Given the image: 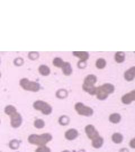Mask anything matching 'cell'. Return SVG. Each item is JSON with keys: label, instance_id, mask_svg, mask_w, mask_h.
I'll return each mask as SVG.
<instances>
[{"label": "cell", "instance_id": "29", "mask_svg": "<svg viewBox=\"0 0 135 152\" xmlns=\"http://www.w3.org/2000/svg\"><path fill=\"white\" fill-rule=\"evenodd\" d=\"M129 146H130L132 148H133V149L135 148V139H134V138L132 139V140H131L130 141V142H129Z\"/></svg>", "mask_w": 135, "mask_h": 152}, {"label": "cell", "instance_id": "10", "mask_svg": "<svg viewBox=\"0 0 135 152\" xmlns=\"http://www.w3.org/2000/svg\"><path fill=\"white\" fill-rule=\"evenodd\" d=\"M135 77V67L133 66L129 69L127 70L124 73V79L129 82L132 81Z\"/></svg>", "mask_w": 135, "mask_h": 152}, {"label": "cell", "instance_id": "16", "mask_svg": "<svg viewBox=\"0 0 135 152\" xmlns=\"http://www.w3.org/2000/svg\"><path fill=\"white\" fill-rule=\"evenodd\" d=\"M125 54L122 51L116 52L114 56V59L117 63H122L125 60Z\"/></svg>", "mask_w": 135, "mask_h": 152}, {"label": "cell", "instance_id": "6", "mask_svg": "<svg viewBox=\"0 0 135 152\" xmlns=\"http://www.w3.org/2000/svg\"><path fill=\"white\" fill-rule=\"evenodd\" d=\"M33 106L36 110L41 111L42 114L45 115H49L51 113L52 111L51 106L47 103L42 100L35 101Z\"/></svg>", "mask_w": 135, "mask_h": 152}, {"label": "cell", "instance_id": "2", "mask_svg": "<svg viewBox=\"0 0 135 152\" xmlns=\"http://www.w3.org/2000/svg\"><path fill=\"white\" fill-rule=\"evenodd\" d=\"M115 90L114 86L111 83H105L103 85L96 87L95 90V95L100 100H104L107 99L109 95L113 94Z\"/></svg>", "mask_w": 135, "mask_h": 152}, {"label": "cell", "instance_id": "18", "mask_svg": "<svg viewBox=\"0 0 135 152\" xmlns=\"http://www.w3.org/2000/svg\"><path fill=\"white\" fill-rule=\"evenodd\" d=\"M121 115L118 113H113L110 114L109 116V121L111 123L116 124L121 122Z\"/></svg>", "mask_w": 135, "mask_h": 152}, {"label": "cell", "instance_id": "9", "mask_svg": "<svg viewBox=\"0 0 135 152\" xmlns=\"http://www.w3.org/2000/svg\"><path fill=\"white\" fill-rule=\"evenodd\" d=\"M135 100V90H134L123 96L121 98V101L123 104L129 105Z\"/></svg>", "mask_w": 135, "mask_h": 152}, {"label": "cell", "instance_id": "32", "mask_svg": "<svg viewBox=\"0 0 135 152\" xmlns=\"http://www.w3.org/2000/svg\"><path fill=\"white\" fill-rule=\"evenodd\" d=\"M0 123H1V120H0Z\"/></svg>", "mask_w": 135, "mask_h": 152}, {"label": "cell", "instance_id": "20", "mask_svg": "<svg viewBox=\"0 0 135 152\" xmlns=\"http://www.w3.org/2000/svg\"><path fill=\"white\" fill-rule=\"evenodd\" d=\"M64 63V61L62 59L58 57H55L53 60V62H52L53 65L55 67H56L57 68H60L62 67V65H63Z\"/></svg>", "mask_w": 135, "mask_h": 152}, {"label": "cell", "instance_id": "30", "mask_svg": "<svg viewBox=\"0 0 135 152\" xmlns=\"http://www.w3.org/2000/svg\"><path fill=\"white\" fill-rule=\"evenodd\" d=\"M70 152L69 151H64V152Z\"/></svg>", "mask_w": 135, "mask_h": 152}, {"label": "cell", "instance_id": "26", "mask_svg": "<svg viewBox=\"0 0 135 152\" xmlns=\"http://www.w3.org/2000/svg\"><path fill=\"white\" fill-rule=\"evenodd\" d=\"M39 55L38 52H29L28 57L29 58L32 60H35L36 59H37L39 57Z\"/></svg>", "mask_w": 135, "mask_h": 152}, {"label": "cell", "instance_id": "33", "mask_svg": "<svg viewBox=\"0 0 135 152\" xmlns=\"http://www.w3.org/2000/svg\"><path fill=\"white\" fill-rule=\"evenodd\" d=\"M0 63H1V62H0Z\"/></svg>", "mask_w": 135, "mask_h": 152}, {"label": "cell", "instance_id": "27", "mask_svg": "<svg viewBox=\"0 0 135 152\" xmlns=\"http://www.w3.org/2000/svg\"><path fill=\"white\" fill-rule=\"evenodd\" d=\"M78 67L79 68L83 69L86 67V62H80L79 61L78 63Z\"/></svg>", "mask_w": 135, "mask_h": 152}, {"label": "cell", "instance_id": "7", "mask_svg": "<svg viewBox=\"0 0 135 152\" xmlns=\"http://www.w3.org/2000/svg\"><path fill=\"white\" fill-rule=\"evenodd\" d=\"M74 108L78 114L83 116L90 117L94 113V111L92 108L85 105L84 104L81 102L77 103L75 104Z\"/></svg>", "mask_w": 135, "mask_h": 152}, {"label": "cell", "instance_id": "19", "mask_svg": "<svg viewBox=\"0 0 135 152\" xmlns=\"http://www.w3.org/2000/svg\"><path fill=\"white\" fill-rule=\"evenodd\" d=\"M106 65V62L104 59L103 58L98 59L96 62V67L99 70L104 69Z\"/></svg>", "mask_w": 135, "mask_h": 152}, {"label": "cell", "instance_id": "3", "mask_svg": "<svg viewBox=\"0 0 135 152\" xmlns=\"http://www.w3.org/2000/svg\"><path fill=\"white\" fill-rule=\"evenodd\" d=\"M52 139V136L50 133H45L41 135L32 134L29 136L28 141L31 144L41 146H46Z\"/></svg>", "mask_w": 135, "mask_h": 152}, {"label": "cell", "instance_id": "11", "mask_svg": "<svg viewBox=\"0 0 135 152\" xmlns=\"http://www.w3.org/2000/svg\"><path fill=\"white\" fill-rule=\"evenodd\" d=\"M73 55L78 57L80 59V62H86L89 58V54L86 51H73Z\"/></svg>", "mask_w": 135, "mask_h": 152}, {"label": "cell", "instance_id": "28", "mask_svg": "<svg viewBox=\"0 0 135 152\" xmlns=\"http://www.w3.org/2000/svg\"><path fill=\"white\" fill-rule=\"evenodd\" d=\"M15 60H16V61H18V63H16L15 64V65H17V66H20V65H21L23 64V62H24L23 59H21V58H20V57H18V58L16 59Z\"/></svg>", "mask_w": 135, "mask_h": 152}, {"label": "cell", "instance_id": "22", "mask_svg": "<svg viewBox=\"0 0 135 152\" xmlns=\"http://www.w3.org/2000/svg\"><path fill=\"white\" fill-rule=\"evenodd\" d=\"M34 126L39 129H41L44 128L45 126V123L44 120L41 119H37L36 120H35L34 122Z\"/></svg>", "mask_w": 135, "mask_h": 152}, {"label": "cell", "instance_id": "31", "mask_svg": "<svg viewBox=\"0 0 135 152\" xmlns=\"http://www.w3.org/2000/svg\"><path fill=\"white\" fill-rule=\"evenodd\" d=\"M1 73H0V77H1Z\"/></svg>", "mask_w": 135, "mask_h": 152}, {"label": "cell", "instance_id": "14", "mask_svg": "<svg viewBox=\"0 0 135 152\" xmlns=\"http://www.w3.org/2000/svg\"><path fill=\"white\" fill-rule=\"evenodd\" d=\"M92 146L96 149H99L102 146H103L104 144V139L101 136H99L96 139L92 140Z\"/></svg>", "mask_w": 135, "mask_h": 152}, {"label": "cell", "instance_id": "8", "mask_svg": "<svg viewBox=\"0 0 135 152\" xmlns=\"http://www.w3.org/2000/svg\"><path fill=\"white\" fill-rule=\"evenodd\" d=\"M84 131L87 137L92 140L96 139L100 136L99 132L97 131L95 127L92 125H88L87 126L85 127Z\"/></svg>", "mask_w": 135, "mask_h": 152}, {"label": "cell", "instance_id": "12", "mask_svg": "<svg viewBox=\"0 0 135 152\" xmlns=\"http://www.w3.org/2000/svg\"><path fill=\"white\" fill-rule=\"evenodd\" d=\"M78 136L77 130L74 128H71L66 131L65 133V138L68 140H73L76 139Z\"/></svg>", "mask_w": 135, "mask_h": 152}, {"label": "cell", "instance_id": "1", "mask_svg": "<svg viewBox=\"0 0 135 152\" xmlns=\"http://www.w3.org/2000/svg\"><path fill=\"white\" fill-rule=\"evenodd\" d=\"M4 112L7 115L10 117V124L12 127L16 128L21 126L23 122V118L20 114L18 113L15 107L11 105H9L5 108Z\"/></svg>", "mask_w": 135, "mask_h": 152}, {"label": "cell", "instance_id": "24", "mask_svg": "<svg viewBox=\"0 0 135 152\" xmlns=\"http://www.w3.org/2000/svg\"><path fill=\"white\" fill-rule=\"evenodd\" d=\"M20 143L17 140H13L9 143V146L11 149H17L19 148Z\"/></svg>", "mask_w": 135, "mask_h": 152}, {"label": "cell", "instance_id": "21", "mask_svg": "<svg viewBox=\"0 0 135 152\" xmlns=\"http://www.w3.org/2000/svg\"><path fill=\"white\" fill-rule=\"evenodd\" d=\"M70 120L69 117L66 115H62L60 117L59 120V122L61 126H66L69 124Z\"/></svg>", "mask_w": 135, "mask_h": 152}, {"label": "cell", "instance_id": "23", "mask_svg": "<svg viewBox=\"0 0 135 152\" xmlns=\"http://www.w3.org/2000/svg\"><path fill=\"white\" fill-rule=\"evenodd\" d=\"M68 96V92L64 89H61L58 90L56 92V96L60 99H64Z\"/></svg>", "mask_w": 135, "mask_h": 152}, {"label": "cell", "instance_id": "5", "mask_svg": "<svg viewBox=\"0 0 135 152\" xmlns=\"http://www.w3.org/2000/svg\"><path fill=\"white\" fill-rule=\"evenodd\" d=\"M20 86L26 91L38 92L41 89V85L39 83L31 81L28 79L24 78L20 81Z\"/></svg>", "mask_w": 135, "mask_h": 152}, {"label": "cell", "instance_id": "4", "mask_svg": "<svg viewBox=\"0 0 135 152\" xmlns=\"http://www.w3.org/2000/svg\"><path fill=\"white\" fill-rule=\"evenodd\" d=\"M96 82V76L94 75H89L84 78L82 89L90 95H95V90L96 87H95L94 85Z\"/></svg>", "mask_w": 135, "mask_h": 152}, {"label": "cell", "instance_id": "15", "mask_svg": "<svg viewBox=\"0 0 135 152\" xmlns=\"http://www.w3.org/2000/svg\"><path fill=\"white\" fill-rule=\"evenodd\" d=\"M39 73L44 76H49L50 74L51 70L50 68L46 65H41L39 68Z\"/></svg>", "mask_w": 135, "mask_h": 152}, {"label": "cell", "instance_id": "25", "mask_svg": "<svg viewBox=\"0 0 135 152\" xmlns=\"http://www.w3.org/2000/svg\"><path fill=\"white\" fill-rule=\"evenodd\" d=\"M35 152H51V149L46 146H41L36 150Z\"/></svg>", "mask_w": 135, "mask_h": 152}, {"label": "cell", "instance_id": "13", "mask_svg": "<svg viewBox=\"0 0 135 152\" xmlns=\"http://www.w3.org/2000/svg\"><path fill=\"white\" fill-rule=\"evenodd\" d=\"M63 74L65 76H70L73 72V69L71 64L64 62L63 65L61 67Z\"/></svg>", "mask_w": 135, "mask_h": 152}, {"label": "cell", "instance_id": "17", "mask_svg": "<svg viewBox=\"0 0 135 152\" xmlns=\"http://www.w3.org/2000/svg\"><path fill=\"white\" fill-rule=\"evenodd\" d=\"M111 140L115 144H121L123 140V136L121 133H116L113 134L111 136Z\"/></svg>", "mask_w": 135, "mask_h": 152}]
</instances>
